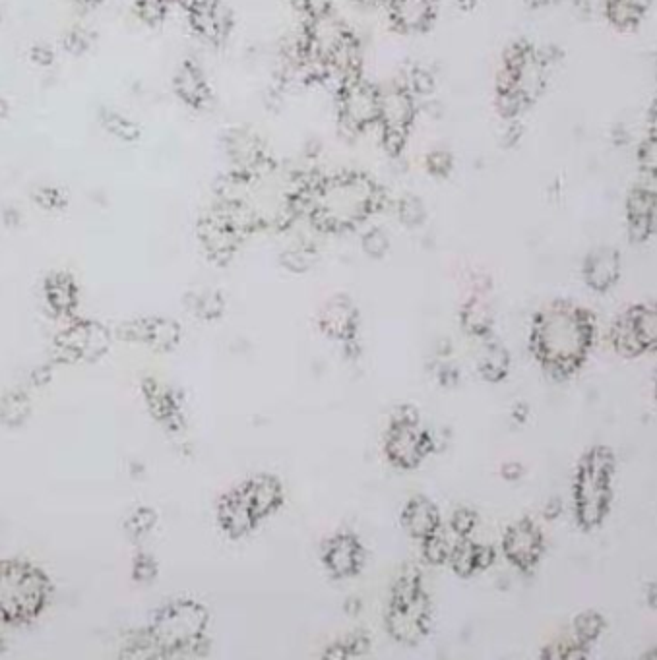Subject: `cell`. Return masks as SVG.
<instances>
[{
  "label": "cell",
  "mask_w": 657,
  "mask_h": 660,
  "mask_svg": "<svg viewBox=\"0 0 657 660\" xmlns=\"http://www.w3.org/2000/svg\"><path fill=\"white\" fill-rule=\"evenodd\" d=\"M597 339L595 314L572 300H553L533 314L528 347L553 382L574 378L590 359Z\"/></svg>",
  "instance_id": "obj_1"
},
{
  "label": "cell",
  "mask_w": 657,
  "mask_h": 660,
  "mask_svg": "<svg viewBox=\"0 0 657 660\" xmlns=\"http://www.w3.org/2000/svg\"><path fill=\"white\" fill-rule=\"evenodd\" d=\"M299 206L309 213L316 229L342 233L355 229L380 208V190L363 175H342L301 194Z\"/></svg>",
  "instance_id": "obj_2"
},
{
  "label": "cell",
  "mask_w": 657,
  "mask_h": 660,
  "mask_svg": "<svg viewBox=\"0 0 657 660\" xmlns=\"http://www.w3.org/2000/svg\"><path fill=\"white\" fill-rule=\"evenodd\" d=\"M617 455L609 446L597 444L578 459L572 480L574 521L582 533H594L607 521L615 490Z\"/></svg>",
  "instance_id": "obj_3"
},
{
  "label": "cell",
  "mask_w": 657,
  "mask_h": 660,
  "mask_svg": "<svg viewBox=\"0 0 657 660\" xmlns=\"http://www.w3.org/2000/svg\"><path fill=\"white\" fill-rule=\"evenodd\" d=\"M384 626L396 643L406 647H417L431 633L433 600L417 566L406 564L398 571L390 589Z\"/></svg>",
  "instance_id": "obj_4"
},
{
  "label": "cell",
  "mask_w": 657,
  "mask_h": 660,
  "mask_svg": "<svg viewBox=\"0 0 657 660\" xmlns=\"http://www.w3.org/2000/svg\"><path fill=\"white\" fill-rule=\"evenodd\" d=\"M49 581L32 564L0 562V622L26 624L35 620L49 600Z\"/></svg>",
  "instance_id": "obj_5"
},
{
  "label": "cell",
  "mask_w": 657,
  "mask_h": 660,
  "mask_svg": "<svg viewBox=\"0 0 657 660\" xmlns=\"http://www.w3.org/2000/svg\"><path fill=\"white\" fill-rule=\"evenodd\" d=\"M382 451L394 469L415 471L437 451V440L413 405H400L388 420Z\"/></svg>",
  "instance_id": "obj_6"
},
{
  "label": "cell",
  "mask_w": 657,
  "mask_h": 660,
  "mask_svg": "<svg viewBox=\"0 0 657 660\" xmlns=\"http://www.w3.org/2000/svg\"><path fill=\"white\" fill-rule=\"evenodd\" d=\"M206 626L208 612L192 600H181L157 614L152 643L161 649H192L202 643Z\"/></svg>",
  "instance_id": "obj_7"
},
{
  "label": "cell",
  "mask_w": 657,
  "mask_h": 660,
  "mask_svg": "<svg viewBox=\"0 0 657 660\" xmlns=\"http://www.w3.org/2000/svg\"><path fill=\"white\" fill-rule=\"evenodd\" d=\"M609 341L615 353L625 359H640L654 353L657 345L656 306L648 302L630 304L611 324Z\"/></svg>",
  "instance_id": "obj_8"
},
{
  "label": "cell",
  "mask_w": 657,
  "mask_h": 660,
  "mask_svg": "<svg viewBox=\"0 0 657 660\" xmlns=\"http://www.w3.org/2000/svg\"><path fill=\"white\" fill-rule=\"evenodd\" d=\"M318 328L328 339L340 343L349 359L359 355L361 312L349 295L340 293L324 302L318 314Z\"/></svg>",
  "instance_id": "obj_9"
},
{
  "label": "cell",
  "mask_w": 657,
  "mask_h": 660,
  "mask_svg": "<svg viewBox=\"0 0 657 660\" xmlns=\"http://www.w3.org/2000/svg\"><path fill=\"white\" fill-rule=\"evenodd\" d=\"M320 562L334 581H347L365 568L367 548L353 531H340L322 542Z\"/></svg>",
  "instance_id": "obj_10"
},
{
  "label": "cell",
  "mask_w": 657,
  "mask_h": 660,
  "mask_svg": "<svg viewBox=\"0 0 657 660\" xmlns=\"http://www.w3.org/2000/svg\"><path fill=\"white\" fill-rule=\"evenodd\" d=\"M545 548V535L532 517L518 519L504 531L502 552L506 560L522 573H532L539 566Z\"/></svg>",
  "instance_id": "obj_11"
},
{
  "label": "cell",
  "mask_w": 657,
  "mask_h": 660,
  "mask_svg": "<svg viewBox=\"0 0 657 660\" xmlns=\"http://www.w3.org/2000/svg\"><path fill=\"white\" fill-rule=\"evenodd\" d=\"M415 119V99L406 88H390L378 93V122L382 124L384 144L398 151L406 142L407 130Z\"/></svg>",
  "instance_id": "obj_12"
},
{
  "label": "cell",
  "mask_w": 657,
  "mask_h": 660,
  "mask_svg": "<svg viewBox=\"0 0 657 660\" xmlns=\"http://www.w3.org/2000/svg\"><path fill=\"white\" fill-rule=\"evenodd\" d=\"M340 111L345 126L351 130L375 124L378 122V91L355 74L347 76L340 93Z\"/></svg>",
  "instance_id": "obj_13"
},
{
  "label": "cell",
  "mask_w": 657,
  "mask_h": 660,
  "mask_svg": "<svg viewBox=\"0 0 657 660\" xmlns=\"http://www.w3.org/2000/svg\"><path fill=\"white\" fill-rule=\"evenodd\" d=\"M218 521L221 531L231 539H243L260 525L241 486L233 488L219 500Z\"/></svg>",
  "instance_id": "obj_14"
},
{
  "label": "cell",
  "mask_w": 657,
  "mask_h": 660,
  "mask_svg": "<svg viewBox=\"0 0 657 660\" xmlns=\"http://www.w3.org/2000/svg\"><path fill=\"white\" fill-rule=\"evenodd\" d=\"M582 275L594 293H609L621 279V252L611 246L595 248L584 260Z\"/></svg>",
  "instance_id": "obj_15"
},
{
  "label": "cell",
  "mask_w": 657,
  "mask_h": 660,
  "mask_svg": "<svg viewBox=\"0 0 657 660\" xmlns=\"http://www.w3.org/2000/svg\"><path fill=\"white\" fill-rule=\"evenodd\" d=\"M400 525L409 539L421 542L435 535L442 527V515L431 498L417 494L411 496L400 511Z\"/></svg>",
  "instance_id": "obj_16"
},
{
  "label": "cell",
  "mask_w": 657,
  "mask_h": 660,
  "mask_svg": "<svg viewBox=\"0 0 657 660\" xmlns=\"http://www.w3.org/2000/svg\"><path fill=\"white\" fill-rule=\"evenodd\" d=\"M495 560H497L495 546L475 542L471 537H466V539L454 540L446 564L458 577L470 579L481 571L489 570L495 564Z\"/></svg>",
  "instance_id": "obj_17"
},
{
  "label": "cell",
  "mask_w": 657,
  "mask_h": 660,
  "mask_svg": "<svg viewBox=\"0 0 657 660\" xmlns=\"http://www.w3.org/2000/svg\"><path fill=\"white\" fill-rule=\"evenodd\" d=\"M249 504H251L254 517L262 523L270 515L280 510L285 502V488L282 480L276 475H256L241 484Z\"/></svg>",
  "instance_id": "obj_18"
},
{
  "label": "cell",
  "mask_w": 657,
  "mask_h": 660,
  "mask_svg": "<svg viewBox=\"0 0 657 660\" xmlns=\"http://www.w3.org/2000/svg\"><path fill=\"white\" fill-rule=\"evenodd\" d=\"M628 217V239L642 244L652 237L656 229V196L648 188H636L626 206Z\"/></svg>",
  "instance_id": "obj_19"
},
{
  "label": "cell",
  "mask_w": 657,
  "mask_h": 660,
  "mask_svg": "<svg viewBox=\"0 0 657 660\" xmlns=\"http://www.w3.org/2000/svg\"><path fill=\"white\" fill-rule=\"evenodd\" d=\"M483 343V353L477 360V372L487 384H502L510 376L512 368L510 351L495 337H489Z\"/></svg>",
  "instance_id": "obj_20"
},
{
  "label": "cell",
  "mask_w": 657,
  "mask_h": 660,
  "mask_svg": "<svg viewBox=\"0 0 657 660\" xmlns=\"http://www.w3.org/2000/svg\"><path fill=\"white\" fill-rule=\"evenodd\" d=\"M460 326L470 337H477L481 341L493 337L495 331L493 308L477 295L470 297L460 310Z\"/></svg>",
  "instance_id": "obj_21"
},
{
  "label": "cell",
  "mask_w": 657,
  "mask_h": 660,
  "mask_svg": "<svg viewBox=\"0 0 657 660\" xmlns=\"http://www.w3.org/2000/svg\"><path fill=\"white\" fill-rule=\"evenodd\" d=\"M392 18L402 30H423L433 18V0H392Z\"/></svg>",
  "instance_id": "obj_22"
},
{
  "label": "cell",
  "mask_w": 657,
  "mask_h": 660,
  "mask_svg": "<svg viewBox=\"0 0 657 660\" xmlns=\"http://www.w3.org/2000/svg\"><path fill=\"white\" fill-rule=\"evenodd\" d=\"M605 616L597 610H584L580 612L574 622H572V637L584 645V647H592L595 641L601 637V633L605 631Z\"/></svg>",
  "instance_id": "obj_23"
},
{
  "label": "cell",
  "mask_w": 657,
  "mask_h": 660,
  "mask_svg": "<svg viewBox=\"0 0 657 660\" xmlns=\"http://www.w3.org/2000/svg\"><path fill=\"white\" fill-rule=\"evenodd\" d=\"M646 10V0H609L607 2V18L613 26L628 30L634 28Z\"/></svg>",
  "instance_id": "obj_24"
},
{
  "label": "cell",
  "mask_w": 657,
  "mask_h": 660,
  "mask_svg": "<svg viewBox=\"0 0 657 660\" xmlns=\"http://www.w3.org/2000/svg\"><path fill=\"white\" fill-rule=\"evenodd\" d=\"M371 649V635L365 631H355L342 637L340 641L328 645V649L322 653L324 659H351V657H363Z\"/></svg>",
  "instance_id": "obj_25"
},
{
  "label": "cell",
  "mask_w": 657,
  "mask_h": 660,
  "mask_svg": "<svg viewBox=\"0 0 657 660\" xmlns=\"http://www.w3.org/2000/svg\"><path fill=\"white\" fill-rule=\"evenodd\" d=\"M454 535L450 533V529L446 531L444 525L438 529L435 535H431L429 539L421 540V554L425 558L427 564L431 566H444L448 562L450 550L454 546Z\"/></svg>",
  "instance_id": "obj_26"
},
{
  "label": "cell",
  "mask_w": 657,
  "mask_h": 660,
  "mask_svg": "<svg viewBox=\"0 0 657 660\" xmlns=\"http://www.w3.org/2000/svg\"><path fill=\"white\" fill-rule=\"evenodd\" d=\"M194 18H196V22L202 20L200 30L204 31V35H208V37H221L227 30V20H225L223 8L219 6L216 0L200 2L196 6Z\"/></svg>",
  "instance_id": "obj_27"
},
{
  "label": "cell",
  "mask_w": 657,
  "mask_h": 660,
  "mask_svg": "<svg viewBox=\"0 0 657 660\" xmlns=\"http://www.w3.org/2000/svg\"><path fill=\"white\" fill-rule=\"evenodd\" d=\"M316 262V252L311 246H295L282 254V264L285 270L293 273H307Z\"/></svg>",
  "instance_id": "obj_28"
},
{
  "label": "cell",
  "mask_w": 657,
  "mask_h": 660,
  "mask_svg": "<svg viewBox=\"0 0 657 660\" xmlns=\"http://www.w3.org/2000/svg\"><path fill=\"white\" fill-rule=\"evenodd\" d=\"M477 525H479L477 511L471 510V508H458L450 517V527L448 529L456 539H466V537L473 535Z\"/></svg>",
  "instance_id": "obj_29"
},
{
  "label": "cell",
  "mask_w": 657,
  "mask_h": 660,
  "mask_svg": "<svg viewBox=\"0 0 657 660\" xmlns=\"http://www.w3.org/2000/svg\"><path fill=\"white\" fill-rule=\"evenodd\" d=\"M361 246L367 256H371L373 260H382L390 250V239H388L386 231L373 227L363 235Z\"/></svg>",
  "instance_id": "obj_30"
},
{
  "label": "cell",
  "mask_w": 657,
  "mask_h": 660,
  "mask_svg": "<svg viewBox=\"0 0 657 660\" xmlns=\"http://www.w3.org/2000/svg\"><path fill=\"white\" fill-rule=\"evenodd\" d=\"M398 217L400 221L407 225V227H419L423 225L425 217H427V211H425V206L419 198L415 196H406L400 204H398Z\"/></svg>",
  "instance_id": "obj_31"
},
{
  "label": "cell",
  "mask_w": 657,
  "mask_h": 660,
  "mask_svg": "<svg viewBox=\"0 0 657 660\" xmlns=\"http://www.w3.org/2000/svg\"><path fill=\"white\" fill-rule=\"evenodd\" d=\"M435 376H437L438 384L444 386V388H452L460 382V370L454 364H448V362L438 364Z\"/></svg>",
  "instance_id": "obj_32"
},
{
  "label": "cell",
  "mask_w": 657,
  "mask_h": 660,
  "mask_svg": "<svg viewBox=\"0 0 657 660\" xmlns=\"http://www.w3.org/2000/svg\"><path fill=\"white\" fill-rule=\"evenodd\" d=\"M656 140L650 138L644 146H642V151H640V161H642V167L646 173L654 175L656 173Z\"/></svg>",
  "instance_id": "obj_33"
},
{
  "label": "cell",
  "mask_w": 657,
  "mask_h": 660,
  "mask_svg": "<svg viewBox=\"0 0 657 660\" xmlns=\"http://www.w3.org/2000/svg\"><path fill=\"white\" fill-rule=\"evenodd\" d=\"M429 167L437 175H446L450 171V157H448V153L438 151V153L429 155Z\"/></svg>",
  "instance_id": "obj_34"
},
{
  "label": "cell",
  "mask_w": 657,
  "mask_h": 660,
  "mask_svg": "<svg viewBox=\"0 0 657 660\" xmlns=\"http://www.w3.org/2000/svg\"><path fill=\"white\" fill-rule=\"evenodd\" d=\"M524 473H526V469H524L520 463H516V461L504 463V465L501 467L502 479L510 480V482L522 479V477H524Z\"/></svg>",
  "instance_id": "obj_35"
},
{
  "label": "cell",
  "mask_w": 657,
  "mask_h": 660,
  "mask_svg": "<svg viewBox=\"0 0 657 660\" xmlns=\"http://www.w3.org/2000/svg\"><path fill=\"white\" fill-rule=\"evenodd\" d=\"M411 86H413V90L419 91V93H425V91H429L433 88V80H431V76H429L427 72L417 70V72H413Z\"/></svg>",
  "instance_id": "obj_36"
},
{
  "label": "cell",
  "mask_w": 657,
  "mask_h": 660,
  "mask_svg": "<svg viewBox=\"0 0 657 660\" xmlns=\"http://www.w3.org/2000/svg\"><path fill=\"white\" fill-rule=\"evenodd\" d=\"M561 511H563V502L557 498V500H551V502L545 506L543 517H545L547 521H553V519H557V517L561 515Z\"/></svg>",
  "instance_id": "obj_37"
},
{
  "label": "cell",
  "mask_w": 657,
  "mask_h": 660,
  "mask_svg": "<svg viewBox=\"0 0 657 660\" xmlns=\"http://www.w3.org/2000/svg\"><path fill=\"white\" fill-rule=\"evenodd\" d=\"M530 417V407L526 403H518L514 409H512V420L516 424H524L526 420Z\"/></svg>",
  "instance_id": "obj_38"
},
{
  "label": "cell",
  "mask_w": 657,
  "mask_h": 660,
  "mask_svg": "<svg viewBox=\"0 0 657 660\" xmlns=\"http://www.w3.org/2000/svg\"><path fill=\"white\" fill-rule=\"evenodd\" d=\"M359 2H363V4H375L378 0H359Z\"/></svg>",
  "instance_id": "obj_39"
}]
</instances>
